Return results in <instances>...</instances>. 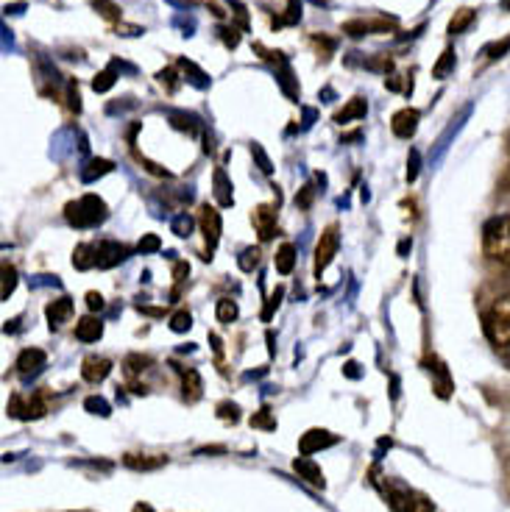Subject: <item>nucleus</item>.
Segmentation results:
<instances>
[{"label":"nucleus","mask_w":510,"mask_h":512,"mask_svg":"<svg viewBox=\"0 0 510 512\" xmlns=\"http://www.w3.org/2000/svg\"><path fill=\"white\" fill-rule=\"evenodd\" d=\"M483 251L488 259L510 268V215H497L485 223Z\"/></svg>","instance_id":"obj_1"},{"label":"nucleus","mask_w":510,"mask_h":512,"mask_svg":"<svg viewBox=\"0 0 510 512\" xmlns=\"http://www.w3.org/2000/svg\"><path fill=\"white\" fill-rule=\"evenodd\" d=\"M65 218L76 229H92L106 220V204L98 195H84L79 201H70L65 206Z\"/></svg>","instance_id":"obj_2"},{"label":"nucleus","mask_w":510,"mask_h":512,"mask_svg":"<svg viewBox=\"0 0 510 512\" xmlns=\"http://www.w3.org/2000/svg\"><path fill=\"white\" fill-rule=\"evenodd\" d=\"M338 248H340V229L332 223L324 229L321 234V240L315 245V276L321 279V273L329 268V262L338 256Z\"/></svg>","instance_id":"obj_3"},{"label":"nucleus","mask_w":510,"mask_h":512,"mask_svg":"<svg viewBox=\"0 0 510 512\" xmlns=\"http://www.w3.org/2000/svg\"><path fill=\"white\" fill-rule=\"evenodd\" d=\"M198 226H201V234H204V240L210 245V251H215L218 243H221V212L215 206L204 204L201 206V215H198Z\"/></svg>","instance_id":"obj_4"},{"label":"nucleus","mask_w":510,"mask_h":512,"mask_svg":"<svg viewBox=\"0 0 510 512\" xmlns=\"http://www.w3.org/2000/svg\"><path fill=\"white\" fill-rule=\"evenodd\" d=\"M483 332L488 337V343L502 351V348L510 346V320H502V318H494V315H483Z\"/></svg>","instance_id":"obj_5"},{"label":"nucleus","mask_w":510,"mask_h":512,"mask_svg":"<svg viewBox=\"0 0 510 512\" xmlns=\"http://www.w3.org/2000/svg\"><path fill=\"white\" fill-rule=\"evenodd\" d=\"M95 251H98V268L109 270L120 265V262H126L129 259V248L123 243H115V240H104V243L95 245Z\"/></svg>","instance_id":"obj_6"},{"label":"nucleus","mask_w":510,"mask_h":512,"mask_svg":"<svg viewBox=\"0 0 510 512\" xmlns=\"http://www.w3.org/2000/svg\"><path fill=\"white\" fill-rule=\"evenodd\" d=\"M251 223H254V231H257V237H260L262 243L274 240V234H276V209H274V206H268V204L257 206V209L251 212Z\"/></svg>","instance_id":"obj_7"},{"label":"nucleus","mask_w":510,"mask_h":512,"mask_svg":"<svg viewBox=\"0 0 510 512\" xmlns=\"http://www.w3.org/2000/svg\"><path fill=\"white\" fill-rule=\"evenodd\" d=\"M45 365H48V354H45L42 348H26V351H20V357H17V373H20L23 379H31V376L42 373Z\"/></svg>","instance_id":"obj_8"},{"label":"nucleus","mask_w":510,"mask_h":512,"mask_svg":"<svg viewBox=\"0 0 510 512\" xmlns=\"http://www.w3.org/2000/svg\"><path fill=\"white\" fill-rule=\"evenodd\" d=\"M419 120L421 115L416 109H410V106H407V109H399V112L391 117V131L399 140H410V137L419 131Z\"/></svg>","instance_id":"obj_9"},{"label":"nucleus","mask_w":510,"mask_h":512,"mask_svg":"<svg viewBox=\"0 0 510 512\" xmlns=\"http://www.w3.org/2000/svg\"><path fill=\"white\" fill-rule=\"evenodd\" d=\"M338 443V437L327 432V429H310L307 435H301L299 440V451L304 457H310L315 451H324V448H332Z\"/></svg>","instance_id":"obj_10"},{"label":"nucleus","mask_w":510,"mask_h":512,"mask_svg":"<svg viewBox=\"0 0 510 512\" xmlns=\"http://www.w3.org/2000/svg\"><path fill=\"white\" fill-rule=\"evenodd\" d=\"M109 373H112V359L90 354V357L81 362V379H84V382L101 384Z\"/></svg>","instance_id":"obj_11"},{"label":"nucleus","mask_w":510,"mask_h":512,"mask_svg":"<svg viewBox=\"0 0 510 512\" xmlns=\"http://www.w3.org/2000/svg\"><path fill=\"white\" fill-rule=\"evenodd\" d=\"M45 315H48V323H51V329H59V326H65L70 315H73V301L62 295V298H56L51 301L48 307H45Z\"/></svg>","instance_id":"obj_12"},{"label":"nucleus","mask_w":510,"mask_h":512,"mask_svg":"<svg viewBox=\"0 0 510 512\" xmlns=\"http://www.w3.org/2000/svg\"><path fill=\"white\" fill-rule=\"evenodd\" d=\"M212 187H215V201H218V206H232L235 204V187H232V181H229V176H226V170L223 167H218L215 170V176H212Z\"/></svg>","instance_id":"obj_13"},{"label":"nucleus","mask_w":510,"mask_h":512,"mask_svg":"<svg viewBox=\"0 0 510 512\" xmlns=\"http://www.w3.org/2000/svg\"><path fill=\"white\" fill-rule=\"evenodd\" d=\"M123 465L131 471H157L162 465H168V457H159V454H126Z\"/></svg>","instance_id":"obj_14"},{"label":"nucleus","mask_w":510,"mask_h":512,"mask_svg":"<svg viewBox=\"0 0 510 512\" xmlns=\"http://www.w3.org/2000/svg\"><path fill=\"white\" fill-rule=\"evenodd\" d=\"M293 471L299 474V479H304V482H310V485H313V487H324V485H327V482H324V471H321V468H318V465H315V462L310 460V457H304V454H301L299 460L293 462Z\"/></svg>","instance_id":"obj_15"},{"label":"nucleus","mask_w":510,"mask_h":512,"mask_svg":"<svg viewBox=\"0 0 510 512\" xmlns=\"http://www.w3.org/2000/svg\"><path fill=\"white\" fill-rule=\"evenodd\" d=\"M76 337L81 343H98L104 337V323L95 318V315H87L76 323Z\"/></svg>","instance_id":"obj_16"},{"label":"nucleus","mask_w":510,"mask_h":512,"mask_svg":"<svg viewBox=\"0 0 510 512\" xmlns=\"http://www.w3.org/2000/svg\"><path fill=\"white\" fill-rule=\"evenodd\" d=\"M179 373H182L184 398H187V401H198V398H201V393H204V382H201L198 371L187 368V371H179Z\"/></svg>","instance_id":"obj_17"},{"label":"nucleus","mask_w":510,"mask_h":512,"mask_svg":"<svg viewBox=\"0 0 510 512\" xmlns=\"http://www.w3.org/2000/svg\"><path fill=\"white\" fill-rule=\"evenodd\" d=\"M368 112V103L363 98H352V101L346 103V109H340L338 115H335V123H352V120H360V117H366Z\"/></svg>","instance_id":"obj_18"},{"label":"nucleus","mask_w":510,"mask_h":512,"mask_svg":"<svg viewBox=\"0 0 510 512\" xmlns=\"http://www.w3.org/2000/svg\"><path fill=\"white\" fill-rule=\"evenodd\" d=\"M73 268H79V270L98 268V251H95V245L84 243L73 251Z\"/></svg>","instance_id":"obj_19"},{"label":"nucleus","mask_w":510,"mask_h":512,"mask_svg":"<svg viewBox=\"0 0 510 512\" xmlns=\"http://www.w3.org/2000/svg\"><path fill=\"white\" fill-rule=\"evenodd\" d=\"M293 268H296V245L285 243L276 251V270H279L282 276H290Z\"/></svg>","instance_id":"obj_20"},{"label":"nucleus","mask_w":510,"mask_h":512,"mask_svg":"<svg viewBox=\"0 0 510 512\" xmlns=\"http://www.w3.org/2000/svg\"><path fill=\"white\" fill-rule=\"evenodd\" d=\"M474 20H477V12H474V9H458L455 17L449 20V34H452V37H458V34H463Z\"/></svg>","instance_id":"obj_21"},{"label":"nucleus","mask_w":510,"mask_h":512,"mask_svg":"<svg viewBox=\"0 0 510 512\" xmlns=\"http://www.w3.org/2000/svg\"><path fill=\"white\" fill-rule=\"evenodd\" d=\"M237 315H240V309L232 298H221L218 301V307H215V318L221 320V323H235Z\"/></svg>","instance_id":"obj_22"},{"label":"nucleus","mask_w":510,"mask_h":512,"mask_svg":"<svg viewBox=\"0 0 510 512\" xmlns=\"http://www.w3.org/2000/svg\"><path fill=\"white\" fill-rule=\"evenodd\" d=\"M112 162L109 159H92L90 162V170H84L81 173V179L84 181H95V179H101V176H106V173H112Z\"/></svg>","instance_id":"obj_23"},{"label":"nucleus","mask_w":510,"mask_h":512,"mask_svg":"<svg viewBox=\"0 0 510 512\" xmlns=\"http://www.w3.org/2000/svg\"><path fill=\"white\" fill-rule=\"evenodd\" d=\"M455 70V51L452 48H446L444 53H441V59H438V64L432 67V76L435 78H446L449 73Z\"/></svg>","instance_id":"obj_24"},{"label":"nucleus","mask_w":510,"mask_h":512,"mask_svg":"<svg viewBox=\"0 0 510 512\" xmlns=\"http://www.w3.org/2000/svg\"><path fill=\"white\" fill-rule=\"evenodd\" d=\"M112 87H115V64H112V67H106L104 73H98L95 81H92V90L95 92H106V90H112Z\"/></svg>","instance_id":"obj_25"},{"label":"nucleus","mask_w":510,"mask_h":512,"mask_svg":"<svg viewBox=\"0 0 510 512\" xmlns=\"http://www.w3.org/2000/svg\"><path fill=\"white\" fill-rule=\"evenodd\" d=\"M14 287H17V270H14L9 262H3V290H0L3 301H9V295L14 293Z\"/></svg>","instance_id":"obj_26"},{"label":"nucleus","mask_w":510,"mask_h":512,"mask_svg":"<svg viewBox=\"0 0 510 512\" xmlns=\"http://www.w3.org/2000/svg\"><path fill=\"white\" fill-rule=\"evenodd\" d=\"M84 410L92 412V415H101V418H109V412H112V407L106 404V398L90 396V398H87V401H84Z\"/></svg>","instance_id":"obj_27"},{"label":"nucleus","mask_w":510,"mask_h":512,"mask_svg":"<svg viewBox=\"0 0 510 512\" xmlns=\"http://www.w3.org/2000/svg\"><path fill=\"white\" fill-rule=\"evenodd\" d=\"M237 265H240V270L251 273V270L260 265V248H246V251L240 254V259H237Z\"/></svg>","instance_id":"obj_28"},{"label":"nucleus","mask_w":510,"mask_h":512,"mask_svg":"<svg viewBox=\"0 0 510 512\" xmlns=\"http://www.w3.org/2000/svg\"><path fill=\"white\" fill-rule=\"evenodd\" d=\"M368 31H371V23H366V20H349V23H343V34L346 37H366Z\"/></svg>","instance_id":"obj_29"},{"label":"nucleus","mask_w":510,"mask_h":512,"mask_svg":"<svg viewBox=\"0 0 510 512\" xmlns=\"http://www.w3.org/2000/svg\"><path fill=\"white\" fill-rule=\"evenodd\" d=\"M173 234L176 237H190L193 234V226H196V220L190 218V215H179V218H173Z\"/></svg>","instance_id":"obj_30"},{"label":"nucleus","mask_w":510,"mask_h":512,"mask_svg":"<svg viewBox=\"0 0 510 512\" xmlns=\"http://www.w3.org/2000/svg\"><path fill=\"white\" fill-rule=\"evenodd\" d=\"M488 315H494V318H502V320H510V293L499 295L497 301L491 304V309H488Z\"/></svg>","instance_id":"obj_31"},{"label":"nucleus","mask_w":510,"mask_h":512,"mask_svg":"<svg viewBox=\"0 0 510 512\" xmlns=\"http://www.w3.org/2000/svg\"><path fill=\"white\" fill-rule=\"evenodd\" d=\"M190 326H193V318H190V312H184V309L170 318V332L184 334V332H190Z\"/></svg>","instance_id":"obj_32"},{"label":"nucleus","mask_w":510,"mask_h":512,"mask_svg":"<svg viewBox=\"0 0 510 512\" xmlns=\"http://www.w3.org/2000/svg\"><path fill=\"white\" fill-rule=\"evenodd\" d=\"M159 248H162V240H159L157 234H145L143 240H140V243H137V251H140V254H157Z\"/></svg>","instance_id":"obj_33"},{"label":"nucleus","mask_w":510,"mask_h":512,"mask_svg":"<svg viewBox=\"0 0 510 512\" xmlns=\"http://www.w3.org/2000/svg\"><path fill=\"white\" fill-rule=\"evenodd\" d=\"M419 167H421L419 151H410V156H407V181L419 179Z\"/></svg>","instance_id":"obj_34"},{"label":"nucleus","mask_w":510,"mask_h":512,"mask_svg":"<svg viewBox=\"0 0 510 512\" xmlns=\"http://www.w3.org/2000/svg\"><path fill=\"white\" fill-rule=\"evenodd\" d=\"M508 51H510V37L505 39V42H494V45H488V48H485V56H488V59H502Z\"/></svg>","instance_id":"obj_35"},{"label":"nucleus","mask_w":510,"mask_h":512,"mask_svg":"<svg viewBox=\"0 0 510 512\" xmlns=\"http://www.w3.org/2000/svg\"><path fill=\"white\" fill-rule=\"evenodd\" d=\"M87 309H90V312H104V309H106L104 295L95 293V290H90V293H87Z\"/></svg>","instance_id":"obj_36"},{"label":"nucleus","mask_w":510,"mask_h":512,"mask_svg":"<svg viewBox=\"0 0 510 512\" xmlns=\"http://www.w3.org/2000/svg\"><path fill=\"white\" fill-rule=\"evenodd\" d=\"M251 426H262V429H276V421H271V410H262L260 415L251 418Z\"/></svg>","instance_id":"obj_37"},{"label":"nucleus","mask_w":510,"mask_h":512,"mask_svg":"<svg viewBox=\"0 0 510 512\" xmlns=\"http://www.w3.org/2000/svg\"><path fill=\"white\" fill-rule=\"evenodd\" d=\"M251 154H254V156H257V159H260V170H262V173H271V159L265 156V151H262V148H260V145H257V142L251 145Z\"/></svg>","instance_id":"obj_38"},{"label":"nucleus","mask_w":510,"mask_h":512,"mask_svg":"<svg viewBox=\"0 0 510 512\" xmlns=\"http://www.w3.org/2000/svg\"><path fill=\"white\" fill-rule=\"evenodd\" d=\"M313 198H315V190L313 187H304V190L296 195V204L301 206V209H310V204H313Z\"/></svg>","instance_id":"obj_39"},{"label":"nucleus","mask_w":510,"mask_h":512,"mask_svg":"<svg viewBox=\"0 0 510 512\" xmlns=\"http://www.w3.org/2000/svg\"><path fill=\"white\" fill-rule=\"evenodd\" d=\"M410 512H435V507H432L430 499L416 496V499H413V504H410Z\"/></svg>","instance_id":"obj_40"},{"label":"nucleus","mask_w":510,"mask_h":512,"mask_svg":"<svg viewBox=\"0 0 510 512\" xmlns=\"http://www.w3.org/2000/svg\"><path fill=\"white\" fill-rule=\"evenodd\" d=\"M279 301H282V290H276V293L271 295L268 307H265V312H262V320H271V315H274V309L279 307Z\"/></svg>","instance_id":"obj_41"},{"label":"nucleus","mask_w":510,"mask_h":512,"mask_svg":"<svg viewBox=\"0 0 510 512\" xmlns=\"http://www.w3.org/2000/svg\"><path fill=\"white\" fill-rule=\"evenodd\" d=\"M218 415H221L223 421H237V404H221Z\"/></svg>","instance_id":"obj_42"},{"label":"nucleus","mask_w":510,"mask_h":512,"mask_svg":"<svg viewBox=\"0 0 510 512\" xmlns=\"http://www.w3.org/2000/svg\"><path fill=\"white\" fill-rule=\"evenodd\" d=\"M221 34H223V42H226L229 48H235L237 42H240V37H237L235 28H221Z\"/></svg>","instance_id":"obj_43"},{"label":"nucleus","mask_w":510,"mask_h":512,"mask_svg":"<svg viewBox=\"0 0 510 512\" xmlns=\"http://www.w3.org/2000/svg\"><path fill=\"white\" fill-rule=\"evenodd\" d=\"M499 357H502V362H505V368H508V371H510V346L502 348V351H499Z\"/></svg>","instance_id":"obj_44"},{"label":"nucleus","mask_w":510,"mask_h":512,"mask_svg":"<svg viewBox=\"0 0 510 512\" xmlns=\"http://www.w3.org/2000/svg\"><path fill=\"white\" fill-rule=\"evenodd\" d=\"M131 512H157V510H154L151 504H145V501H140V504H137V507H134V510H131Z\"/></svg>","instance_id":"obj_45"},{"label":"nucleus","mask_w":510,"mask_h":512,"mask_svg":"<svg viewBox=\"0 0 510 512\" xmlns=\"http://www.w3.org/2000/svg\"><path fill=\"white\" fill-rule=\"evenodd\" d=\"M354 368H357V365H354V362H349V365H346V373H349V376H357V371H354Z\"/></svg>","instance_id":"obj_46"},{"label":"nucleus","mask_w":510,"mask_h":512,"mask_svg":"<svg viewBox=\"0 0 510 512\" xmlns=\"http://www.w3.org/2000/svg\"><path fill=\"white\" fill-rule=\"evenodd\" d=\"M502 187H505V190H510V170H508V176L502 179Z\"/></svg>","instance_id":"obj_47"}]
</instances>
